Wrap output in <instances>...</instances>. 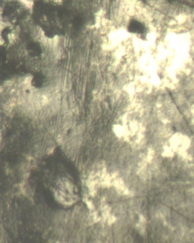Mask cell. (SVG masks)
Listing matches in <instances>:
<instances>
[{
    "label": "cell",
    "instance_id": "6da1fadb",
    "mask_svg": "<svg viewBox=\"0 0 194 243\" xmlns=\"http://www.w3.org/2000/svg\"><path fill=\"white\" fill-rule=\"evenodd\" d=\"M31 16L44 35L51 38L63 33L69 21L65 8L52 0H33Z\"/></svg>",
    "mask_w": 194,
    "mask_h": 243
},
{
    "label": "cell",
    "instance_id": "7a4b0ae2",
    "mask_svg": "<svg viewBox=\"0 0 194 243\" xmlns=\"http://www.w3.org/2000/svg\"><path fill=\"white\" fill-rule=\"evenodd\" d=\"M127 29L129 33L141 37L146 34V23L139 17H132L128 21Z\"/></svg>",
    "mask_w": 194,
    "mask_h": 243
},
{
    "label": "cell",
    "instance_id": "3957f363",
    "mask_svg": "<svg viewBox=\"0 0 194 243\" xmlns=\"http://www.w3.org/2000/svg\"><path fill=\"white\" fill-rule=\"evenodd\" d=\"M180 6H181V4L177 1H174L173 3H170L169 9L167 13V15L170 16L171 17H176V15L179 14Z\"/></svg>",
    "mask_w": 194,
    "mask_h": 243
},
{
    "label": "cell",
    "instance_id": "277c9868",
    "mask_svg": "<svg viewBox=\"0 0 194 243\" xmlns=\"http://www.w3.org/2000/svg\"><path fill=\"white\" fill-rule=\"evenodd\" d=\"M192 9L191 8L190 6L185 4H182L180 6V9H179V13H182L186 15L187 16H190L192 13Z\"/></svg>",
    "mask_w": 194,
    "mask_h": 243
}]
</instances>
